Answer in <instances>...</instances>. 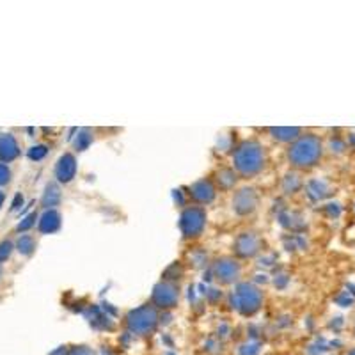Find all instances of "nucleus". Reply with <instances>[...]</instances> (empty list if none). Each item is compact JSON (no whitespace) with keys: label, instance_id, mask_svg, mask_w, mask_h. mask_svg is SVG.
I'll return each instance as SVG.
<instances>
[{"label":"nucleus","instance_id":"obj_23","mask_svg":"<svg viewBox=\"0 0 355 355\" xmlns=\"http://www.w3.org/2000/svg\"><path fill=\"white\" fill-rule=\"evenodd\" d=\"M347 355H355V350H352V352H348Z\"/></svg>","mask_w":355,"mask_h":355},{"label":"nucleus","instance_id":"obj_8","mask_svg":"<svg viewBox=\"0 0 355 355\" xmlns=\"http://www.w3.org/2000/svg\"><path fill=\"white\" fill-rule=\"evenodd\" d=\"M256 205H258V196L254 194V190L243 189L240 190L239 194L234 196L233 199V208L236 210V214L247 215L250 211L256 210Z\"/></svg>","mask_w":355,"mask_h":355},{"label":"nucleus","instance_id":"obj_11","mask_svg":"<svg viewBox=\"0 0 355 355\" xmlns=\"http://www.w3.org/2000/svg\"><path fill=\"white\" fill-rule=\"evenodd\" d=\"M259 239L254 233H243L239 240H236V252L243 258H250L259 250Z\"/></svg>","mask_w":355,"mask_h":355},{"label":"nucleus","instance_id":"obj_3","mask_svg":"<svg viewBox=\"0 0 355 355\" xmlns=\"http://www.w3.org/2000/svg\"><path fill=\"white\" fill-rule=\"evenodd\" d=\"M233 306L243 316H252L263 306V291L250 283H242L233 293Z\"/></svg>","mask_w":355,"mask_h":355},{"label":"nucleus","instance_id":"obj_21","mask_svg":"<svg viewBox=\"0 0 355 355\" xmlns=\"http://www.w3.org/2000/svg\"><path fill=\"white\" fill-rule=\"evenodd\" d=\"M20 201L24 202V199H21L20 194H18L17 199H15V202H12V210H17V208H20Z\"/></svg>","mask_w":355,"mask_h":355},{"label":"nucleus","instance_id":"obj_1","mask_svg":"<svg viewBox=\"0 0 355 355\" xmlns=\"http://www.w3.org/2000/svg\"><path fill=\"white\" fill-rule=\"evenodd\" d=\"M265 162V150H263V146L256 141L242 142L233 153V166L240 176H256V174H259L263 171Z\"/></svg>","mask_w":355,"mask_h":355},{"label":"nucleus","instance_id":"obj_16","mask_svg":"<svg viewBox=\"0 0 355 355\" xmlns=\"http://www.w3.org/2000/svg\"><path fill=\"white\" fill-rule=\"evenodd\" d=\"M11 252H12V242L4 240V242L0 243V265H2L4 261H8Z\"/></svg>","mask_w":355,"mask_h":355},{"label":"nucleus","instance_id":"obj_22","mask_svg":"<svg viewBox=\"0 0 355 355\" xmlns=\"http://www.w3.org/2000/svg\"><path fill=\"white\" fill-rule=\"evenodd\" d=\"M4 201H6V194H4V192H2V190H0V208H2Z\"/></svg>","mask_w":355,"mask_h":355},{"label":"nucleus","instance_id":"obj_18","mask_svg":"<svg viewBox=\"0 0 355 355\" xmlns=\"http://www.w3.org/2000/svg\"><path fill=\"white\" fill-rule=\"evenodd\" d=\"M36 218H37L36 211H34V214L28 215V217H25L24 222H20V226H18V231H20V233H21V231H27L28 227L34 226V224H36Z\"/></svg>","mask_w":355,"mask_h":355},{"label":"nucleus","instance_id":"obj_20","mask_svg":"<svg viewBox=\"0 0 355 355\" xmlns=\"http://www.w3.org/2000/svg\"><path fill=\"white\" fill-rule=\"evenodd\" d=\"M69 355H94L87 347H77L69 352Z\"/></svg>","mask_w":355,"mask_h":355},{"label":"nucleus","instance_id":"obj_17","mask_svg":"<svg viewBox=\"0 0 355 355\" xmlns=\"http://www.w3.org/2000/svg\"><path fill=\"white\" fill-rule=\"evenodd\" d=\"M46 155V148L44 146H34L33 150L28 151V158L31 160H41Z\"/></svg>","mask_w":355,"mask_h":355},{"label":"nucleus","instance_id":"obj_13","mask_svg":"<svg viewBox=\"0 0 355 355\" xmlns=\"http://www.w3.org/2000/svg\"><path fill=\"white\" fill-rule=\"evenodd\" d=\"M61 227V215L57 214L55 210H49L46 214L41 217L40 224H37V230L41 233H53Z\"/></svg>","mask_w":355,"mask_h":355},{"label":"nucleus","instance_id":"obj_14","mask_svg":"<svg viewBox=\"0 0 355 355\" xmlns=\"http://www.w3.org/2000/svg\"><path fill=\"white\" fill-rule=\"evenodd\" d=\"M272 137L281 142H295L300 137L302 130L300 128H270Z\"/></svg>","mask_w":355,"mask_h":355},{"label":"nucleus","instance_id":"obj_10","mask_svg":"<svg viewBox=\"0 0 355 355\" xmlns=\"http://www.w3.org/2000/svg\"><path fill=\"white\" fill-rule=\"evenodd\" d=\"M190 196L198 205H208V202L214 201L215 198V187L214 183L208 182V180H201V182H196L194 185L190 187Z\"/></svg>","mask_w":355,"mask_h":355},{"label":"nucleus","instance_id":"obj_5","mask_svg":"<svg viewBox=\"0 0 355 355\" xmlns=\"http://www.w3.org/2000/svg\"><path fill=\"white\" fill-rule=\"evenodd\" d=\"M206 224V214L201 206H192V208H187L182 215V220H180V227H182L183 234L187 239H194L199 236L205 230Z\"/></svg>","mask_w":355,"mask_h":355},{"label":"nucleus","instance_id":"obj_19","mask_svg":"<svg viewBox=\"0 0 355 355\" xmlns=\"http://www.w3.org/2000/svg\"><path fill=\"white\" fill-rule=\"evenodd\" d=\"M9 180H11V171H9V167L6 164L0 162V187L9 183Z\"/></svg>","mask_w":355,"mask_h":355},{"label":"nucleus","instance_id":"obj_4","mask_svg":"<svg viewBox=\"0 0 355 355\" xmlns=\"http://www.w3.org/2000/svg\"><path fill=\"white\" fill-rule=\"evenodd\" d=\"M128 331L137 336H150L158 325V313L155 306H142L126 316Z\"/></svg>","mask_w":355,"mask_h":355},{"label":"nucleus","instance_id":"obj_6","mask_svg":"<svg viewBox=\"0 0 355 355\" xmlns=\"http://www.w3.org/2000/svg\"><path fill=\"white\" fill-rule=\"evenodd\" d=\"M153 304L151 306L160 307V309H173L178 306V300H180V290L174 283H160L158 286H155L153 291Z\"/></svg>","mask_w":355,"mask_h":355},{"label":"nucleus","instance_id":"obj_15","mask_svg":"<svg viewBox=\"0 0 355 355\" xmlns=\"http://www.w3.org/2000/svg\"><path fill=\"white\" fill-rule=\"evenodd\" d=\"M17 247H18V250H20L21 254H25V256L33 254V250L36 249V242H34V236H31V234H21L20 239H18Z\"/></svg>","mask_w":355,"mask_h":355},{"label":"nucleus","instance_id":"obj_12","mask_svg":"<svg viewBox=\"0 0 355 355\" xmlns=\"http://www.w3.org/2000/svg\"><path fill=\"white\" fill-rule=\"evenodd\" d=\"M20 148H18L17 139L12 137L11 133H2L0 135V160L11 162L18 157Z\"/></svg>","mask_w":355,"mask_h":355},{"label":"nucleus","instance_id":"obj_2","mask_svg":"<svg viewBox=\"0 0 355 355\" xmlns=\"http://www.w3.org/2000/svg\"><path fill=\"white\" fill-rule=\"evenodd\" d=\"M288 158L291 166L297 169H309L316 166L322 158V141L313 133L300 135L288 150Z\"/></svg>","mask_w":355,"mask_h":355},{"label":"nucleus","instance_id":"obj_9","mask_svg":"<svg viewBox=\"0 0 355 355\" xmlns=\"http://www.w3.org/2000/svg\"><path fill=\"white\" fill-rule=\"evenodd\" d=\"M77 174V160L73 155H64V157L59 158L55 166V176L61 183L71 182L73 178Z\"/></svg>","mask_w":355,"mask_h":355},{"label":"nucleus","instance_id":"obj_7","mask_svg":"<svg viewBox=\"0 0 355 355\" xmlns=\"http://www.w3.org/2000/svg\"><path fill=\"white\" fill-rule=\"evenodd\" d=\"M240 263H236L234 259H218L217 265H215V277L224 284L234 283L236 279L240 277Z\"/></svg>","mask_w":355,"mask_h":355}]
</instances>
